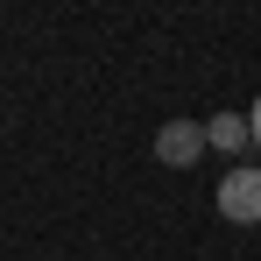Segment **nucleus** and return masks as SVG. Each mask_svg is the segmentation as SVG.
Segmentation results:
<instances>
[{
    "label": "nucleus",
    "instance_id": "f03ea898",
    "mask_svg": "<svg viewBox=\"0 0 261 261\" xmlns=\"http://www.w3.org/2000/svg\"><path fill=\"white\" fill-rule=\"evenodd\" d=\"M205 148H212L205 141V120H170V127L155 134V163H170V170H191Z\"/></svg>",
    "mask_w": 261,
    "mask_h": 261
},
{
    "label": "nucleus",
    "instance_id": "7ed1b4c3",
    "mask_svg": "<svg viewBox=\"0 0 261 261\" xmlns=\"http://www.w3.org/2000/svg\"><path fill=\"white\" fill-rule=\"evenodd\" d=\"M205 141H212L219 155H240V148H254V127H247V113H212L205 120Z\"/></svg>",
    "mask_w": 261,
    "mask_h": 261
},
{
    "label": "nucleus",
    "instance_id": "20e7f679",
    "mask_svg": "<svg viewBox=\"0 0 261 261\" xmlns=\"http://www.w3.org/2000/svg\"><path fill=\"white\" fill-rule=\"evenodd\" d=\"M247 127H254V148H261V99L247 106Z\"/></svg>",
    "mask_w": 261,
    "mask_h": 261
},
{
    "label": "nucleus",
    "instance_id": "f257e3e1",
    "mask_svg": "<svg viewBox=\"0 0 261 261\" xmlns=\"http://www.w3.org/2000/svg\"><path fill=\"white\" fill-rule=\"evenodd\" d=\"M219 219L226 226H261V170L226 163V176H219Z\"/></svg>",
    "mask_w": 261,
    "mask_h": 261
}]
</instances>
